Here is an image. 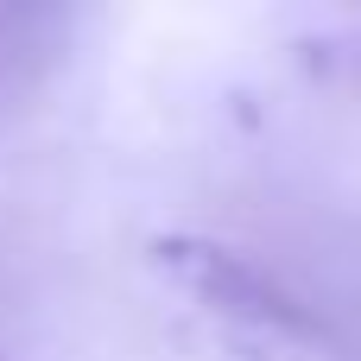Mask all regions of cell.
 <instances>
[{"mask_svg":"<svg viewBox=\"0 0 361 361\" xmlns=\"http://www.w3.org/2000/svg\"><path fill=\"white\" fill-rule=\"evenodd\" d=\"M152 267L184 286L197 305H209L216 317L228 324H247V330H279V336H317V317L279 286L267 279L247 254L222 247V241H203V235H159L152 241Z\"/></svg>","mask_w":361,"mask_h":361,"instance_id":"cell-1","label":"cell"}]
</instances>
